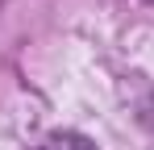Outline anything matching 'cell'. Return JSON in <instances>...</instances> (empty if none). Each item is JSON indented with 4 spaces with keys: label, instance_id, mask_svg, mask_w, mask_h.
Masks as SVG:
<instances>
[{
    "label": "cell",
    "instance_id": "obj_1",
    "mask_svg": "<svg viewBox=\"0 0 154 150\" xmlns=\"http://www.w3.org/2000/svg\"><path fill=\"white\" fill-rule=\"evenodd\" d=\"M38 150H96V142L83 138V133H75V129H58V133H50Z\"/></svg>",
    "mask_w": 154,
    "mask_h": 150
},
{
    "label": "cell",
    "instance_id": "obj_2",
    "mask_svg": "<svg viewBox=\"0 0 154 150\" xmlns=\"http://www.w3.org/2000/svg\"><path fill=\"white\" fill-rule=\"evenodd\" d=\"M142 117H146V125H154V92H150V100L142 104Z\"/></svg>",
    "mask_w": 154,
    "mask_h": 150
},
{
    "label": "cell",
    "instance_id": "obj_3",
    "mask_svg": "<svg viewBox=\"0 0 154 150\" xmlns=\"http://www.w3.org/2000/svg\"><path fill=\"white\" fill-rule=\"evenodd\" d=\"M150 4H154V0H150Z\"/></svg>",
    "mask_w": 154,
    "mask_h": 150
}]
</instances>
